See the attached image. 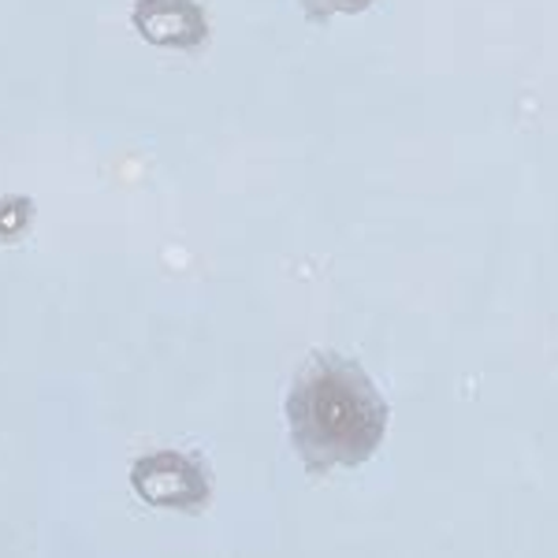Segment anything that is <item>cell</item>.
Here are the masks:
<instances>
[{
	"instance_id": "6da1fadb",
	"label": "cell",
	"mask_w": 558,
	"mask_h": 558,
	"mask_svg": "<svg viewBox=\"0 0 558 558\" xmlns=\"http://www.w3.org/2000/svg\"><path fill=\"white\" fill-rule=\"evenodd\" d=\"M287 425L310 470H354L380 451L387 402L362 365L324 354L302 368L287 395Z\"/></svg>"
},
{
	"instance_id": "7a4b0ae2",
	"label": "cell",
	"mask_w": 558,
	"mask_h": 558,
	"mask_svg": "<svg viewBox=\"0 0 558 558\" xmlns=\"http://www.w3.org/2000/svg\"><path fill=\"white\" fill-rule=\"evenodd\" d=\"M134 488L146 502L153 507H197L209 492L205 484V473L194 458H183L175 451H165V454H149L134 465Z\"/></svg>"
},
{
	"instance_id": "3957f363",
	"label": "cell",
	"mask_w": 558,
	"mask_h": 558,
	"mask_svg": "<svg viewBox=\"0 0 558 558\" xmlns=\"http://www.w3.org/2000/svg\"><path fill=\"white\" fill-rule=\"evenodd\" d=\"M134 23L149 41L160 45H194L205 34L202 12L191 0H142Z\"/></svg>"
},
{
	"instance_id": "277c9868",
	"label": "cell",
	"mask_w": 558,
	"mask_h": 558,
	"mask_svg": "<svg viewBox=\"0 0 558 558\" xmlns=\"http://www.w3.org/2000/svg\"><path fill=\"white\" fill-rule=\"evenodd\" d=\"M310 20H331V15H354L365 12L373 0H299Z\"/></svg>"
}]
</instances>
